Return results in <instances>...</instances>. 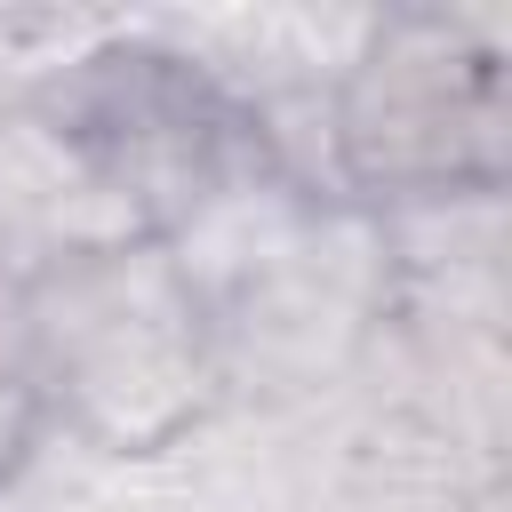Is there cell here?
Segmentation results:
<instances>
[{
    "label": "cell",
    "instance_id": "6da1fadb",
    "mask_svg": "<svg viewBox=\"0 0 512 512\" xmlns=\"http://www.w3.org/2000/svg\"><path fill=\"white\" fill-rule=\"evenodd\" d=\"M24 328L48 384V424L104 456H168L224 408L208 312L160 240L32 272Z\"/></svg>",
    "mask_w": 512,
    "mask_h": 512
},
{
    "label": "cell",
    "instance_id": "7a4b0ae2",
    "mask_svg": "<svg viewBox=\"0 0 512 512\" xmlns=\"http://www.w3.org/2000/svg\"><path fill=\"white\" fill-rule=\"evenodd\" d=\"M504 16L496 8H376L360 64L336 80V168L360 208L504 184Z\"/></svg>",
    "mask_w": 512,
    "mask_h": 512
},
{
    "label": "cell",
    "instance_id": "3957f363",
    "mask_svg": "<svg viewBox=\"0 0 512 512\" xmlns=\"http://www.w3.org/2000/svg\"><path fill=\"white\" fill-rule=\"evenodd\" d=\"M216 104L240 120L280 96H336L360 64L376 8H192V16H136Z\"/></svg>",
    "mask_w": 512,
    "mask_h": 512
},
{
    "label": "cell",
    "instance_id": "277c9868",
    "mask_svg": "<svg viewBox=\"0 0 512 512\" xmlns=\"http://www.w3.org/2000/svg\"><path fill=\"white\" fill-rule=\"evenodd\" d=\"M40 432H48V384H40L32 328H24V280L0 272V480L24 464Z\"/></svg>",
    "mask_w": 512,
    "mask_h": 512
}]
</instances>
